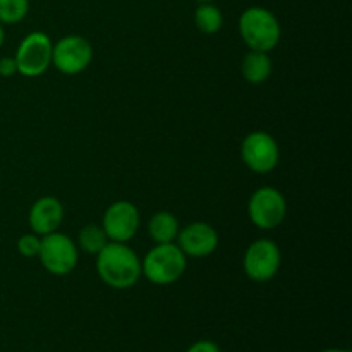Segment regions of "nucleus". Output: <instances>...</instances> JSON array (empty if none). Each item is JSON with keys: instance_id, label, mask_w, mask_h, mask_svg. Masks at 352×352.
Wrapping results in <instances>:
<instances>
[{"instance_id": "nucleus-1", "label": "nucleus", "mask_w": 352, "mask_h": 352, "mask_svg": "<svg viewBox=\"0 0 352 352\" xmlns=\"http://www.w3.org/2000/svg\"><path fill=\"white\" fill-rule=\"evenodd\" d=\"M96 272L102 282L119 291L136 285L143 275L140 256L126 243L112 241H109L107 246L96 254Z\"/></svg>"}, {"instance_id": "nucleus-2", "label": "nucleus", "mask_w": 352, "mask_h": 352, "mask_svg": "<svg viewBox=\"0 0 352 352\" xmlns=\"http://www.w3.org/2000/svg\"><path fill=\"white\" fill-rule=\"evenodd\" d=\"M239 33L250 50L265 54L274 50L282 36L280 23L265 7H250L241 14Z\"/></svg>"}, {"instance_id": "nucleus-3", "label": "nucleus", "mask_w": 352, "mask_h": 352, "mask_svg": "<svg viewBox=\"0 0 352 352\" xmlns=\"http://www.w3.org/2000/svg\"><path fill=\"white\" fill-rule=\"evenodd\" d=\"M188 258L174 243L157 244L141 261V274L155 285H168L184 275Z\"/></svg>"}, {"instance_id": "nucleus-4", "label": "nucleus", "mask_w": 352, "mask_h": 352, "mask_svg": "<svg viewBox=\"0 0 352 352\" xmlns=\"http://www.w3.org/2000/svg\"><path fill=\"white\" fill-rule=\"evenodd\" d=\"M38 258L48 274L64 277L74 272L79 256L78 248L71 237L60 232H52L41 239Z\"/></svg>"}, {"instance_id": "nucleus-5", "label": "nucleus", "mask_w": 352, "mask_h": 352, "mask_svg": "<svg viewBox=\"0 0 352 352\" xmlns=\"http://www.w3.org/2000/svg\"><path fill=\"white\" fill-rule=\"evenodd\" d=\"M52 43L50 36L43 31H33L19 43L16 52L17 72L26 78H38L52 65Z\"/></svg>"}, {"instance_id": "nucleus-6", "label": "nucleus", "mask_w": 352, "mask_h": 352, "mask_svg": "<svg viewBox=\"0 0 352 352\" xmlns=\"http://www.w3.org/2000/svg\"><path fill=\"white\" fill-rule=\"evenodd\" d=\"M241 158L254 174H268L278 165L280 150L272 134L265 131H254L243 140Z\"/></svg>"}, {"instance_id": "nucleus-7", "label": "nucleus", "mask_w": 352, "mask_h": 352, "mask_svg": "<svg viewBox=\"0 0 352 352\" xmlns=\"http://www.w3.org/2000/svg\"><path fill=\"white\" fill-rule=\"evenodd\" d=\"M250 220L258 229L270 230L280 226L287 213V203L278 189L265 186L251 195L248 203Z\"/></svg>"}, {"instance_id": "nucleus-8", "label": "nucleus", "mask_w": 352, "mask_h": 352, "mask_svg": "<svg viewBox=\"0 0 352 352\" xmlns=\"http://www.w3.org/2000/svg\"><path fill=\"white\" fill-rule=\"evenodd\" d=\"M282 263L280 248L270 239H258L248 246L244 272L254 282H268L278 274Z\"/></svg>"}, {"instance_id": "nucleus-9", "label": "nucleus", "mask_w": 352, "mask_h": 352, "mask_svg": "<svg viewBox=\"0 0 352 352\" xmlns=\"http://www.w3.org/2000/svg\"><path fill=\"white\" fill-rule=\"evenodd\" d=\"M93 48L86 38L79 34H69L60 38L52 50V65L62 74H79L91 64Z\"/></svg>"}, {"instance_id": "nucleus-10", "label": "nucleus", "mask_w": 352, "mask_h": 352, "mask_svg": "<svg viewBox=\"0 0 352 352\" xmlns=\"http://www.w3.org/2000/svg\"><path fill=\"white\" fill-rule=\"evenodd\" d=\"M140 212L131 201H116L105 210L102 229L112 243H127L140 229Z\"/></svg>"}, {"instance_id": "nucleus-11", "label": "nucleus", "mask_w": 352, "mask_h": 352, "mask_svg": "<svg viewBox=\"0 0 352 352\" xmlns=\"http://www.w3.org/2000/svg\"><path fill=\"white\" fill-rule=\"evenodd\" d=\"M177 246L186 258H206L219 246V234L210 223L192 222L179 229Z\"/></svg>"}, {"instance_id": "nucleus-12", "label": "nucleus", "mask_w": 352, "mask_h": 352, "mask_svg": "<svg viewBox=\"0 0 352 352\" xmlns=\"http://www.w3.org/2000/svg\"><path fill=\"white\" fill-rule=\"evenodd\" d=\"M64 220V206L55 196L36 199L30 210V227L36 236L57 232Z\"/></svg>"}, {"instance_id": "nucleus-13", "label": "nucleus", "mask_w": 352, "mask_h": 352, "mask_svg": "<svg viewBox=\"0 0 352 352\" xmlns=\"http://www.w3.org/2000/svg\"><path fill=\"white\" fill-rule=\"evenodd\" d=\"M243 78L251 85H261L272 74V58L265 52H248L241 62Z\"/></svg>"}, {"instance_id": "nucleus-14", "label": "nucleus", "mask_w": 352, "mask_h": 352, "mask_svg": "<svg viewBox=\"0 0 352 352\" xmlns=\"http://www.w3.org/2000/svg\"><path fill=\"white\" fill-rule=\"evenodd\" d=\"M148 234L157 244H168L177 239L179 222L170 212H157L148 222Z\"/></svg>"}, {"instance_id": "nucleus-15", "label": "nucleus", "mask_w": 352, "mask_h": 352, "mask_svg": "<svg viewBox=\"0 0 352 352\" xmlns=\"http://www.w3.org/2000/svg\"><path fill=\"white\" fill-rule=\"evenodd\" d=\"M195 24L201 33L215 34L222 28L223 16L213 3H199L195 12Z\"/></svg>"}, {"instance_id": "nucleus-16", "label": "nucleus", "mask_w": 352, "mask_h": 352, "mask_svg": "<svg viewBox=\"0 0 352 352\" xmlns=\"http://www.w3.org/2000/svg\"><path fill=\"white\" fill-rule=\"evenodd\" d=\"M79 246L89 254H98L109 243L105 230L100 226H85L79 232Z\"/></svg>"}, {"instance_id": "nucleus-17", "label": "nucleus", "mask_w": 352, "mask_h": 352, "mask_svg": "<svg viewBox=\"0 0 352 352\" xmlns=\"http://www.w3.org/2000/svg\"><path fill=\"white\" fill-rule=\"evenodd\" d=\"M30 0H0V24H16L28 16Z\"/></svg>"}, {"instance_id": "nucleus-18", "label": "nucleus", "mask_w": 352, "mask_h": 352, "mask_svg": "<svg viewBox=\"0 0 352 352\" xmlns=\"http://www.w3.org/2000/svg\"><path fill=\"white\" fill-rule=\"evenodd\" d=\"M40 244L41 239L36 236V234H24L17 239V251L19 254H23L24 258H38V253H40Z\"/></svg>"}, {"instance_id": "nucleus-19", "label": "nucleus", "mask_w": 352, "mask_h": 352, "mask_svg": "<svg viewBox=\"0 0 352 352\" xmlns=\"http://www.w3.org/2000/svg\"><path fill=\"white\" fill-rule=\"evenodd\" d=\"M17 74V64L14 57H2L0 58V76L2 78H12Z\"/></svg>"}, {"instance_id": "nucleus-20", "label": "nucleus", "mask_w": 352, "mask_h": 352, "mask_svg": "<svg viewBox=\"0 0 352 352\" xmlns=\"http://www.w3.org/2000/svg\"><path fill=\"white\" fill-rule=\"evenodd\" d=\"M188 352H220V347L212 340H198L189 347Z\"/></svg>"}, {"instance_id": "nucleus-21", "label": "nucleus", "mask_w": 352, "mask_h": 352, "mask_svg": "<svg viewBox=\"0 0 352 352\" xmlns=\"http://www.w3.org/2000/svg\"><path fill=\"white\" fill-rule=\"evenodd\" d=\"M3 40H6V31H3V26L0 24V47L3 45Z\"/></svg>"}, {"instance_id": "nucleus-22", "label": "nucleus", "mask_w": 352, "mask_h": 352, "mask_svg": "<svg viewBox=\"0 0 352 352\" xmlns=\"http://www.w3.org/2000/svg\"><path fill=\"white\" fill-rule=\"evenodd\" d=\"M322 352H349V351H344V349H325Z\"/></svg>"}, {"instance_id": "nucleus-23", "label": "nucleus", "mask_w": 352, "mask_h": 352, "mask_svg": "<svg viewBox=\"0 0 352 352\" xmlns=\"http://www.w3.org/2000/svg\"><path fill=\"white\" fill-rule=\"evenodd\" d=\"M196 2H199V3H212L213 0H196Z\"/></svg>"}]
</instances>
